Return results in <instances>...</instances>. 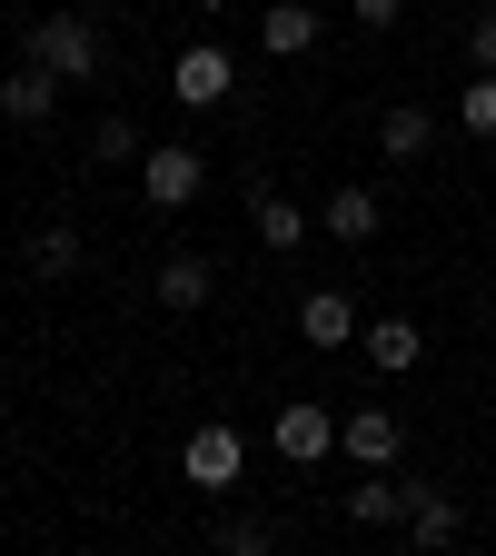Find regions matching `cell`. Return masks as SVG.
I'll return each mask as SVG.
<instances>
[{"label": "cell", "mask_w": 496, "mask_h": 556, "mask_svg": "<svg viewBox=\"0 0 496 556\" xmlns=\"http://www.w3.org/2000/svg\"><path fill=\"white\" fill-rule=\"evenodd\" d=\"M21 60H40L60 90H90L100 70H110V30H100V11H40L21 30Z\"/></svg>", "instance_id": "cell-1"}, {"label": "cell", "mask_w": 496, "mask_h": 556, "mask_svg": "<svg viewBox=\"0 0 496 556\" xmlns=\"http://www.w3.org/2000/svg\"><path fill=\"white\" fill-rule=\"evenodd\" d=\"M229 90H239V60H229L219 40H189L179 70H169V100H179V110H229Z\"/></svg>", "instance_id": "cell-2"}, {"label": "cell", "mask_w": 496, "mask_h": 556, "mask_svg": "<svg viewBox=\"0 0 496 556\" xmlns=\"http://www.w3.org/2000/svg\"><path fill=\"white\" fill-rule=\"evenodd\" d=\"M268 447L289 457V467H318L328 447H338V407H318V397H289L268 417Z\"/></svg>", "instance_id": "cell-3"}, {"label": "cell", "mask_w": 496, "mask_h": 556, "mask_svg": "<svg viewBox=\"0 0 496 556\" xmlns=\"http://www.w3.org/2000/svg\"><path fill=\"white\" fill-rule=\"evenodd\" d=\"M199 189H208L199 150H139V199H150V208H189Z\"/></svg>", "instance_id": "cell-4"}, {"label": "cell", "mask_w": 496, "mask_h": 556, "mask_svg": "<svg viewBox=\"0 0 496 556\" xmlns=\"http://www.w3.org/2000/svg\"><path fill=\"white\" fill-rule=\"evenodd\" d=\"M239 428H189V447H179V477L189 486H208V497H219V486H239Z\"/></svg>", "instance_id": "cell-5"}, {"label": "cell", "mask_w": 496, "mask_h": 556, "mask_svg": "<svg viewBox=\"0 0 496 556\" xmlns=\"http://www.w3.org/2000/svg\"><path fill=\"white\" fill-rule=\"evenodd\" d=\"M318 229H328V239H347V249H368V239L387 229V199L347 179V189H328V208H318Z\"/></svg>", "instance_id": "cell-6"}, {"label": "cell", "mask_w": 496, "mask_h": 556, "mask_svg": "<svg viewBox=\"0 0 496 556\" xmlns=\"http://www.w3.org/2000/svg\"><path fill=\"white\" fill-rule=\"evenodd\" d=\"M338 447L358 457V467H387V457L407 447V428H397L387 407H347V417H338Z\"/></svg>", "instance_id": "cell-7"}, {"label": "cell", "mask_w": 496, "mask_h": 556, "mask_svg": "<svg viewBox=\"0 0 496 556\" xmlns=\"http://www.w3.org/2000/svg\"><path fill=\"white\" fill-rule=\"evenodd\" d=\"M258 50H268V60L318 50V0H268V11H258Z\"/></svg>", "instance_id": "cell-8"}, {"label": "cell", "mask_w": 496, "mask_h": 556, "mask_svg": "<svg viewBox=\"0 0 496 556\" xmlns=\"http://www.w3.org/2000/svg\"><path fill=\"white\" fill-rule=\"evenodd\" d=\"M397 527H407L417 546H457V536H467V507L447 497V486H407V517H397Z\"/></svg>", "instance_id": "cell-9"}, {"label": "cell", "mask_w": 496, "mask_h": 556, "mask_svg": "<svg viewBox=\"0 0 496 556\" xmlns=\"http://www.w3.org/2000/svg\"><path fill=\"white\" fill-rule=\"evenodd\" d=\"M358 348H368L387 378H407L417 358H428V328H417V318H358Z\"/></svg>", "instance_id": "cell-10"}, {"label": "cell", "mask_w": 496, "mask_h": 556, "mask_svg": "<svg viewBox=\"0 0 496 556\" xmlns=\"http://www.w3.org/2000/svg\"><path fill=\"white\" fill-rule=\"evenodd\" d=\"M50 110H60V80H50L40 60H21L11 80H0V119H21V129H40Z\"/></svg>", "instance_id": "cell-11"}, {"label": "cell", "mask_w": 496, "mask_h": 556, "mask_svg": "<svg viewBox=\"0 0 496 556\" xmlns=\"http://www.w3.org/2000/svg\"><path fill=\"white\" fill-rule=\"evenodd\" d=\"M208 289H219V268H208V258H160V308H179V318H199L208 308Z\"/></svg>", "instance_id": "cell-12"}, {"label": "cell", "mask_w": 496, "mask_h": 556, "mask_svg": "<svg viewBox=\"0 0 496 556\" xmlns=\"http://www.w3.org/2000/svg\"><path fill=\"white\" fill-rule=\"evenodd\" d=\"M378 150H387L397 169H407V160H428V150H437V119L417 110V100H397V110L378 119Z\"/></svg>", "instance_id": "cell-13"}, {"label": "cell", "mask_w": 496, "mask_h": 556, "mask_svg": "<svg viewBox=\"0 0 496 556\" xmlns=\"http://www.w3.org/2000/svg\"><path fill=\"white\" fill-rule=\"evenodd\" d=\"M298 338L308 348H347V338H358V308H347L338 289H318V299H298Z\"/></svg>", "instance_id": "cell-14"}, {"label": "cell", "mask_w": 496, "mask_h": 556, "mask_svg": "<svg viewBox=\"0 0 496 556\" xmlns=\"http://www.w3.org/2000/svg\"><path fill=\"white\" fill-rule=\"evenodd\" d=\"M21 258H30V278H69V268H80V258H90V239L50 219V229H30V249H21Z\"/></svg>", "instance_id": "cell-15"}, {"label": "cell", "mask_w": 496, "mask_h": 556, "mask_svg": "<svg viewBox=\"0 0 496 556\" xmlns=\"http://www.w3.org/2000/svg\"><path fill=\"white\" fill-rule=\"evenodd\" d=\"M249 219H258L268 249H298V239H308V208H298V199H278V189H249Z\"/></svg>", "instance_id": "cell-16"}, {"label": "cell", "mask_w": 496, "mask_h": 556, "mask_svg": "<svg viewBox=\"0 0 496 556\" xmlns=\"http://www.w3.org/2000/svg\"><path fill=\"white\" fill-rule=\"evenodd\" d=\"M347 517H358V527H397V517H407V486H397V477L347 486Z\"/></svg>", "instance_id": "cell-17"}, {"label": "cell", "mask_w": 496, "mask_h": 556, "mask_svg": "<svg viewBox=\"0 0 496 556\" xmlns=\"http://www.w3.org/2000/svg\"><path fill=\"white\" fill-rule=\"evenodd\" d=\"M90 160H100V169H129V160H139V129H129L119 110H110V119L90 129Z\"/></svg>", "instance_id": "cell-18"}, {"label": "cell", "mask_w": 496, "mask_h": 556, "mask_svg": "<svg viewBox=\"0 0 496 556\" xmlns=\"http://www.w3.org/2000/svg\"><path fill=\"white\" fill-rule=\"evenodd\" d=\"M457 129L467 139H496V70H476V90L457 100Z\"/></svg>", "instance_id": "cell-19"}, {"label": "cell", "mask_w": 496, "mask_h": 556, "mask_svg": "<svg viewBox=\"0 0 496 556\" xmlns=\"http://www.w3.org/2000/svg\"><path fill=\"white\" fill-rule=\"evenodd\" d=\"M219 546H229V556H268L278 536H268V517H229V527H219Z\"/></svg>", "instance_id": "cell-20"}, {"label": "cell", "mask_w": 496, "mask_h": 556, "mask_svg": "<svg viewBox=\"0 0 496 556\" xmlns=\"http://www.w3.org/2000/svg\"><path fill=\"white\" fill-rule=\"evenodd\" d=\"M347 21H358V30H397L407 0H347Z\"/></svg>", "instance_id": "cell-21"}, {"label": "cell", "mask_w": 496, "mask_h": 556, "mask_svg": "<svg viewBox=\"0 0 496 556\" xmlns=\"http://www.w3.org/2000/svg\"><path fill=\"white\" fill-rule=\"evenodd\" d=\"M467 60H476V70H496V11H476V21H467Z\"/></svg>", "instance_id": "cell-22"}, {"label": "cell", "mask_w": 496, "mask_h": 556, "mask_svg": "<svg viewBox=\"0 0 496 556\" xmlns=\"http://www.w3.org/2000/svg\"><path fill=\"white\" fill-rule=\"evenodd\" d=\"M189 11H229V0H189Z\"/></svg>", "instance_id": "cell-23"}]
</instances>
